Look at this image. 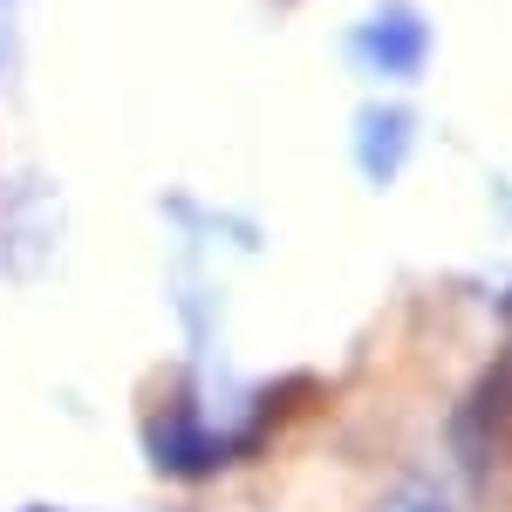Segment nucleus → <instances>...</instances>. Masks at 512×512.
I'll list each match as a JSON object with an SVG mask.
<instances>
[{"label": "nucleus", "instance_id": "1", "mask_svg": "<svg viewBox=\"0 0 512 512\" xmlns=\"http://www.w3.org/2000/svg\"><path fill=\"white\" fill-rule=\"evenodd\" d=\"M451 451H458V465L472 485H492L499 465L512 458V349L485 369L472 383V396L458 403V417H451Z\"/></svg>", "mask_w": 512, "mask_h": 512}, {"label": "nucleus", "instance_id": "2", "mask_svg": "<svg viewBox=\"0 0 512 512\" xmlns=\"http://www.w3.org/2000/svg\"><path fill=\"white\" fill-rule=\"evenodd\" d=\"M144 451H151V465L164 478H212L219 465H233L239 444L233 437H219L205 424V410H198V396H171L158 417L144 424Z\"/></svg>", "mask_w": 512, "mask_h": 512}, {"label": "nucleus", "instance_id": "3", "mask_svg": "<svg viewBox=\"0 0 512 512\" xmlns=\"http://www.w3.org/2000/svg\"><path fill=\"white\" fill-rule=\"evenodd\" d=\"M362 55H369L376 69H390V76H410V69L424 62V21L403 14V7H390L383 21L362 28Z\"/></svg>", "mask_w": 512, "mask_h": 512}, {"label": "nucleus", "instance_id": "4", "mask_svg": "<svg viewBox=\"0 0 512 512\" xmlns=\"http://www.w3.org/2000/svg\"><path fill=\"white\" fill-rule=\"evenodd\" d=\"M403 151H410V123L403 117H362V158H369L376 178H390Z\"/></svg>", "mask_w": 512, "mask_h": 512}, {"label": "nucleus", "instance_id": "5", "mask_svg": "<svg viewBox=\"0 0 512 512\" xmlns=\"http://www.w3.org/2000/svg\"><path fill=\"white\" fill-rule=\"evenodd\" d=\"M369 512H451V499L437 492L431 478H396V485H390V492H383Z\"/></svg>", "mask_w": 512, "mask_h": 512}, {"label": "nucleus", "instance_id": "6", "mask_svg": "<svg viewBox=\"0 0 512 512\" xmlns=\"http://www.w3.org/2000/svg\"><path fill=\"white\" fill-rule=\"evenodd\" d=\"M0 55H7V0H0Z\"/></svg>", "mask_w": 512, "mask_h": 512}]
</instances>
